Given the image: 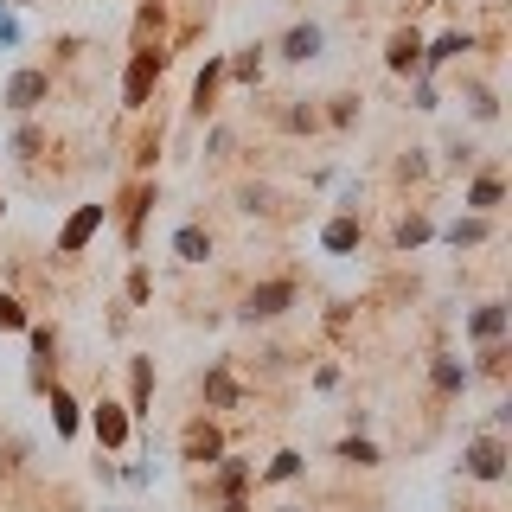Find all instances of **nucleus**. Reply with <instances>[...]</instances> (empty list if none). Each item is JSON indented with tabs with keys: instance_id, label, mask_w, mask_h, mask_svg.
<instances>
[{
	"instance_id": "obj_1",
	"label": "nucleus",
	"mask_w": 512,
	"mask_h": 512,
	"mask_svg": "<svg viewBox=\"0 0 512 512\" xmlns=\"http://www.w3.org/2000/svg\"><path fill=\"white\" fill-rule=\"evenodd\" d=\"M295 301H301V282H295V276H263V282L244 288V301H237V320H244V327H269V320H282Z\"/></svg>"
},
{
	"instance_id": "obj_2",
	"label": "nucleus",
	"mask_w": 512,
	"mask_h": 512,
	"mask_svg": "<svg viewBox=\"0 0 512 512\" xmlns=\"http://www.w3.org/2000/svg\"><path fill=\"white\" fill-rule=\"evenodd\" d=\"M160 71H167V45H135V52H128V71H122V109L128 116H141V109L154 103Z\"/></svg>"
},
{
	"instance_id": "obj_3",
	"label": "nucleus",
	"mask_w": 512,
	"mask_h": 512,
	"mask_svg": "<svg viewBox=\"0 0 512 512\" xmlns=\"http://www.w3.org/2000/svg\"><path fill=\"white\" fill-rule=\"evenodd\" d=\"M160 205V186H154V173H135L122 192H116V205H109V218H122V244L128 250H141V237H148V212Z\"/></svg>"
},
{
	"instance_id": "obj_4",
	"label": "nucleus",
	"mask_w": 512,
	"mask_h": 512,
	"mask_svg": "<svg viewBox=\"0 0 512 512\" xmlns=\"http://www.w3.org/2000/svg\"><path fill=\"white\" fill-rule=\"evenodd\" d=\"M199 404H205V416H231V410L250 404V384L237 378L231 359H212V365L199 372Z\"/></svg>"
},
{
	"instance_id": "obj_5",
	"label": "nucleus",
	"mask_w": 512,
	"mask_h": 512,
	"mask_svg": "<svg viewBox=\"0 0 512 512\" xmlns=\"http://www.w3.org/2000/svg\"><path fill=\"white\" fill-rule=\"evenodd\" d=\"M103 224H109V205H103V199L77 205V212L58 224V237H52V256H58V263H77V256H84V250L96 244V231H103Z\"/></svg>"
},
{
	"instance_id": "obj_6",
	"label": "nucleus",
	"mask_w": 512,
	"mask_h": 512,
	"mask_svg": "<svg viewBox=\"0 0 512 512\" xmlns=\"http://www.w3.org/2000/svg\"><path fill=\"white\" fill-rule=\"evenodd\" d=\"M0 103H7V116L32 122L45 103H52V71H39V64H20V71L0 84Z\"/></svg>"
},
{
	"instance_id": "obj_7",
	"label": "nucleus",
	"mask_w": 512,
	"mask_h": 512,
	"mask_svg": "<svg viewBox=\"0 0 512 512\" xmlns=\"http://www.w3.org/2000/svg\"><path fill=\"white\" fill-rule=\"evenodd\" d=\"M506 461H512L506 436H487V429H480V436L461 448V474L480 480V487H500V480H506Z\"/></svg>"
},
{
	"instance_id": "obj_8",
	"label": "nucleus",
	"mask_w": 512,
	"mask_h": 512,
	"mask_svg": "<svg viewBox=\"0 0 512 512\" xmlns=\"http://www.w3.org/2000/svg\"><path fill=\"white\" fill-rule=\"evenodd\" d=\"M90 436H96V448H103V455H122L128 448V436H135V423H128V410H122V397H96L90 404Z\"/></svg>"
},
{
	"instance_id": "obj_9",
	"label": "nucleus",
	"mask_w": 512,
	"mask_h": 512,
	"mask_svg": "<svg viewBox=\"0 0 512 512\" xmlns=\"http://www.w3.org/2000/svg\"><path fill=\"white\" fill-rule=\"evenodd\" d=\"M480 45V32H468V26H442L436 39H423V64H416V77H436V71H448V64H461Z\"/></svg>"
},
{
	"instance_id": "obj_10",
	"label": "nucleus",
	"mask_w": 512,
	"mask_h": 512,
	"mask_svg": "<svg viewBox=\"0 0 512 512\" xmlns=\"http://www.w3.org/2000/svg\"><path fill=\"white\" fill-rule=\"evenodd\" d=\"M224 448H231V442H224L218 416H205V410H199V416L186 423V436H180V461H186V468H212Z\"/></svg>"
},
{
	"instance_id": "obj_11",
	"label": "nucleus",
	"mask_w": 512,
	"mask_h": 512,
	"mask_svg": "<svg viewBox=\"0 0 512 512\" xmlns=\"http://www.w3.org/2000/svg\"><path fill=\"white\" fill-rule=\"evenodd\" d=\"M205 474H212L218 506H224V500H250V487H256V461H250V455H237V448H224V455H218Z\"/></svg>"
},
{
	"instance_id": "obj_12",
	"label": "nucleus",
	"mask_w": 512,
	"mask_h": 512,
	"mask_svg": "<svg viewBox=\"0 0 512 512\" xmlns=\"http://www.w3.org/2000/svg\"><path fill=\"white\" fill-rule=\"evenodd\" d=\"M512 327V308L506 301H474L468 314H461V333H468V346H500Z\"/></svg>"
},
{
	"instance_id": "obj_13",
	"label": "nucleus",
	"mask_w": 512,
	"mask_h": 512,
	"mask_svg": "<svg viewBox=\"0 0 512 512\" xmlns=\"http://www.w3.org/2000/svg\"><path fill=\"white\" fill-rule=\"evenodd\" d=\"M429 391L442 397V404H455V397L474 391V365L455 359V352H429Z\"/></svg>"
},
{
	"instance_id": "obj_14",
	"label": "nucleus",
	"mask_w": 512,
	"mask_h": 512,
	"mask_svg": "<svg viewBox=\"0 0 512 512\" xmlns=\"http://www.w3.org/2000/svg\"><path fill=\"white\" fill-rule=\"evenodd\" d=\"M320 52H327V32H320V20H295V26L276 39V58H282V64H314Z\"/></svg>"
},
{
	"instance_id": "obj_15",
	"label": "nucleus",
	"mask_w": 512,
	"mask_h": 512,
	"mask_svg": "<svg viewBox=\"0 0 512 512\" xmlns=\"http://www.w3.org/2000/svg\"><path fill=\"white\" fill-rule=\"evenodd\" d=\"M128 423H148L154 416V359L148 352H135V359H128Z\"/></svg>"
},
{
	"instance_id": "obj_16",
	"label": "nucleus",
	"mask_w": 512,
	"mask_h": 512,
	"mask_svg": "<svg viewBox=\"0 0 512 512\" xmlns=\"http://www.w3.org/2000/svg\"><path fill=\"white\" fill-rule=\"evenodd\" d=\"M263 71H269V45H237V52H224V84H237V90H256L263 84Z\"/></svg>"
},
{
	"instance_id": "obj_17",
	"label": "nucleus",
	"mask_w": 512,
	"mask_h": 512,
	"mask_svg": "<svg viewBox=\"0 0 512 512\" xmlns=\"http://www.w3.org/2000/svg\"><path fill=\"white\" fill-rule=\"evenodd\" d=\"M416 64H423V32H416V26H391V39H384V71H391V77H416Z\"/></svg>"
},
{
	"instance_id": "obj_18",
	"label": "nucleus",
	"mask_w": 512,
	"mask_h": 512,
	"mask_svg": "<svg viewBox=\"0 0 512 512\" xmlns=\"http://www.w3.org/2000/svg\"><path fill=\"white\" fill-rule=\"evenodd\" d=\"M461 205H468L474 218H493L506 205V173L500 167H480L474 180H468V192H461Z\"/></svg>"
},
{
	"instance_id": "obj_19",
	"label": "nucleus",
	"mask_w": 512,
	"mask_h": 512,
	"mask_svg": "<svg viewBox=\"0 0 512 512\" xmlns=\"http://www.w3.org/2000/svg\"><path fill=\"white\" fill-rule=\"evenodd\" d=\"M436 237H442L448 250H487V244H493L500 231H493V218H474V212H461V218L436 224Z\"/></svg>"
},
{
	"instance_id": "obj_20",
	"label": "nucleus",
	"mask_w": 512,
	"mask_h": 512,
	"mask_svg": "<svg viewBox=\"0 0 512 512\" xmlns=\"http://www.w3.org/2000/svg\"><path fill=\"white\" fill-rule=\"evenodd\" d=\"M173 256H180L186 269H205L218 256V237L205 231V224H173Z\"/></svg>"
},
{
	"instance_id": "obj_21",
	"label": "nucleus",
	"mask_w": 512,
	"mask_h": 512,
	"mask_svg": "<svg viewBox=\"0 0 512 512\" xmlns=\"http://www.w3.org/2000/svg\"><path fill=\"white\" fill-rule=\"evenodd\" d=\"M423 244H436V218H429L423 205H410V212L391 224V250L410 256V250H423Z\"/></svg>"
},
{
	"instance_id": "obj_22",
	"label": "nucleus",
	"mask_w": 512,
	"mask_h": 512,
	"mask_svg": "<svg viewBox=\"0 0 512 512\" xmlns=\"http://www.w3.org/2000/svg\"><path fill=\"white\" fill-rule=\"evenodd\" d=\"M218 90H224V52L218 58H205V71L199 77H192V116H199V122H212L218 116Z\"/></svg>"
},
{
	"instance_id": "obj_23",
	"label": "nucleus",
	"mask_w": 512,
	"mask_h": 512,
	"mask_svg": "<svg viewBox=\"0 0 512 512\" xmlns=\"http://www.w3.org/2000/svg\"><path fill=\"white\" fill-rule=\"evenodd\" d=\"M365 244V218H346V212H333L327 224H320V250L327 256H352Z\"/></svg>"
},
{
	"instance_id": "obj_24",
	"label": "nucleus",
	"mask_w": 512,
	"mask_h": 512,
	"mask_svg": "<svg viewBox=\"0 0 512 512\" xmlns=\"http://www.w3.org/2000/svg\"><path fill=\"white\" fill-rule=\"evenodd\" d=\"M45 404H52V429H58V442H77V429H84V410H77V397H71V384H52L45 391Z\"/></svg>"
},
{
	"instance_id": "obj_25",
	"label": "nucleus",
	"mask_w": 512,
	"mask_h": 512,
	"mask_svg": "<svg viewBox=\"0 0 512 512\" xmlns=\"http://www.w3.org/2000/svg\"><path fill=\"white\" fill-rule=\"evenodd\" d=\"M45 148H52V135H45V122H20L13 128V141H7V154L20 160V167H39Z\"/></svg>"
},
{
	"instance_id": "obj_26",
	"label": "nucleus",
	"mask_w": 512,
	"mask_h": 512,
	"mask_svg": "<svg viewBox=\"0 0 512 512\" xmlns=\"http://www.w3.org/2000/svg\"><path fill=\"white\" fill-rule=\"evenodd\" d=\"M301 474H308V455H301V448H276V455H269V468L256 474V480L282 487V480H301Z\"/></svg>"
},
{
	"instance_id": "obj_27",
	"label": "nucleus",
	"mask_w": 512,
	"mask_h": 512,
	"mask_svg": "<svg viewBox=\"0 0 512 512\" xmlns=\"http://www.w3.org/2000/svg\"><path fill=\"white\" fill-rule=\"evenodd\" d=\"M333 455H340L346 468H378V461H384L372 436H340V442H333Z\"/></svg>"
},
{
	"instance_id": "obj_28",
	"label": "nucleus",
	"mask_w": 512,
	"mask_h": 512,
	"mask_svg": "<svg viewBox=\"0 0 512 512\" xmlns=\"http://www.w3.org/2000/svg\"><path fill=\"white\" fill-rule=\"evenodd\" d=\"M237 212H250V218L276 212V186H269V180H244V186H237Z\"/></svg>"
},
{
	"instance_id": "obj_29",
	"label": "nucleus",
	"mask_w": 512,
	"mask_h": 512,
	"mask_svg": "<svg viewBox=\"0 0 512 512\" xmlns=\"http://www.w3.org/2000/svg\"><path fill=\"white\" fill-rule=\"evenodd\" d=\"M282 128H288V135H314V128H320V109L308 103V96H288V109H282Z\"/></svg>"
},
{
	"instance_id": "obj_30",
	"label": "nucleus",
	"mask_w": 512,
	"mask_h": 512,
	"mask_svg": "<svg viewBox=\"0 0 512 512\" xmlns=\"http://www.w3.org/2000/svg\"><path fill=\"white\" fill-rule=\"evenodd\" d=\"M26 327H32V308L13 288H0V333H26Z\"/></svg>"
},
{
	"instance_id": "obj_31",
	"label": "nucleus",
	"mask_w": 512,
	"mask_h": 512,
	"mask_svg": "<svg viewBox=\"0 0 512 512\" xmlns=\"http://www.w3.org/2000/svg\"><path fill=\"white\" fill-rule=\"evenodd\" d=\"M359 116H365V96H359V90H340V96H333V109H327L320 122H333V128H352Z\"/></svg>"
},
{
	"instance_id": "obj_32",
	"label": "nucleus",
	"mask_w": 512,
	"mask_h": 512,
	"mask_svg": "<svg viewBox=\"0 0 512 512\" xmlns=\"http://www.w3.org/2000/svg\"><path fill=\"white\" fill-rule=\"evenodd\" d=\"M26 455H32V442L26 436H0V480H13L26 468Z\"/></svg>"
},
{
	"instance_id": "obj_33",
	"label": "nucleus",
	"mask_w": 512,
	"mask_h": 512,
	"mask_svg": "<svg viewBox=\"0 0 512 512\" xmlns=\"http://www.w3.org/2000/svg\"><path fill=\"white\" fill-rule=\"evenodd\" d=\"M468 116L493 122V116H500V90H493V84H468Z\"/></svg>"
},
{
	"instance_id": "obj_34",
	"label": "nucleus",
	"mask_w": 512,
	"mask_h": 512,
	"mask_svg": "<svg viewBox=\"0 0 512 512\" xmlns=\"http://www.w3.org/2000/svg\"><path fill=\"white\" fill-rule=\"evenodd\" d=\"M148 301H154V276H148V263H135V269H128V301H122V308L135 314V308H148Z\"/></svg>"
},
{
	"instance_id": "obj_35",
	"label": "nucleus",
	"mask_w": 512,
	"mask_h": 512,
	"mask_svg": "<svg viewBox=\"0 0 512 512\" xmlns=\"http://www.w3.org/2000/svg\"><path fill=\"white\" fill-rule=\"evenodd\" d=\"M410 109H423V116L442 109V84H436V77H410Z\"/></svg>"
},
{
	"instance_id": "obj_36",
	"label": "nucleus",
	"mask_w": 512,
	"mask_h": 512,
	"mask_svg": "<svg viewBox=\"0 0 512 512\" xmlns=\"http://www.w3.org/2000/svg\"><path fill=\"white\" fill-rule=\"evenodd\" d=\"M448 173H474V160H480V148H474V141H461V135H448Z\"/></svg>"
},
{
	"instance_id": "obj_37",
	"label": "nucleus",
	"mask_w": 512,
	"mask_h": 512,
	"mask_svg": "<svg viewBox=\"0 0 512 512\" xmlns=\"http://www.w3.org/2000/svg\"><path fill=\"white\" fill-rule=\"evenodd\" d=\"M506 359H512V352H506V340H500V346H480V359H474V378H500V372H506Z\"/></svg>"
},
{
	"instance_id": "obj_38",
	"label": "nucleus",
	"mask_w": 512,
	"mask_h": 512,
	"mask_svg": "<svg viewBox=\"0 0 512 512\" xmlns=\"http://www.w3.org/2000/svg\"><path fill=\"white\" fill-rule=\"evenodd\" d=\"M397 180H429V148H404V154H397Z\"/></svg>"
},
{
	"instance_id": "obj_39",
	"label": "nucleus",
	"mask_w": 512,
	"mask_h": 512,
	"mask_svg": "<svg viewBox=\"0 0 512 512\" xmlns=\"http://www.w3.org/2000/svg\"><path fill=\"white\" fill-rule=\"evenodd\" d=\"M340 212L346 218H365V180H346L340 186Z\"/></svg>"
},
{
	"instance_id": "obj_40",
	"label": "nucleus",
	"mask_w": 512,
	"mask_h": 512,
	"mask_svg": "<svg viewBox=\"0 0 512 512\" xmlns=\"http://www.w3.org/2000/svg\"><path fill=\"white\" fill-rule=\"evenodd\" d=\"M224 154H231V128L212 122V128H205V160H224Z\"/></svg>"
},
{
	"instance_id": "obj_41",
	"label": "nucleus",
	"mask_w": 512,
	"mask_h": 512,
	"mask_svg": "<svg viewBox=\"0 0 512 512\" xmlns=\"http://www.w3.org/2000/svg\"><path fill=\"white\" fill-rule=\"evenodd\" d=\"M122 487H154V468H148V461H128V468H122Z\"/></svg>"
},
{
	"instance_id": "obj_42",
	"label": "nucleus",
	"mask_w": 512,
	"mask_h": 512,
	"mask_svg": "<svg viewBox=\"0 0 512 512\" xmlns=\"http://www.w3.org/2000/svg\"><path fill=\"white\" fill-rule=\"evenodd\" d=\"M308 384H314V391H333V384H340V365H333V359H327V365H314V378H308Z\"/></svg>"
},
{
	"instance_id": "obj_43",
	"label": "nucleus",
	"mask_w": 512,
	"mask_h": 512,
	"mask_svg": "<svg viewBox=\"0 0 512 512\" xmlns=\"http://www.w3.org/2000/svg\"><path fill=\"white\" fill-rule=\"evenodd\" d=\"M0 218H7V186H0Z\"/></svg>"
},
{
	"instance_id": "obj_44",
	"label": "nucleus",
	"mask_w": 512,
	"mask_h": 512,
	"mask_svg": "<svg viewBox=\"0 0 512 512\" xmlns=\"http://www.w3.org/2000/svg\"><path fill=\"white\" fill-rule=\"evenodd\" d=\"M7 7H39V0H7Z\"/></svg>"
},
{
	"instance_id": "obj_45",
	"label": "nucleus",
	"mask_w": 512,
	"mask_h": 512,
	"mask_svg": "<svg viewBox=\"0 0 512 512\" xmlns=\"http://www.w3.org/2000/svg\"><path fill=\"white\" fill-rule=\"evenodd\" d=\"M276 512H308V506H276Z\"/></svg>"
},
{
	"instance_id": "obj_46",
	"label": "nucleus",
	"mask_w": 512,
	"mask_h": 512,
	"mask_svg": "<svg viewBox=\"0 0 512 512\" xmlns=\"http://www.w3.org/2000/svg\"><path fill=\"white\" fill-rule=\"evenodd\" d=\"M103 512H116V506H103Z\"/></svg>"
}]
</instances>
